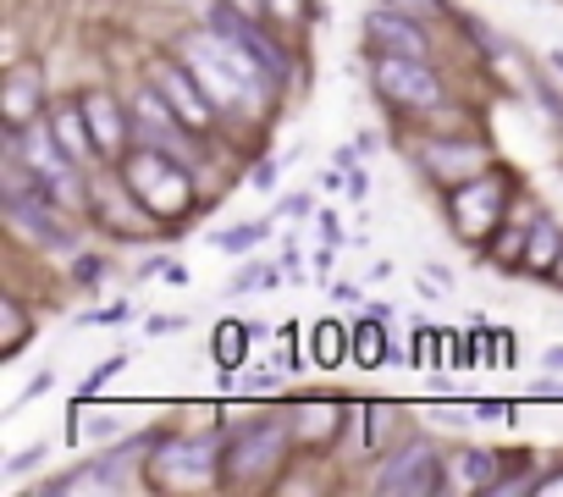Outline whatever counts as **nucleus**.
I'll list each match as a JSON object with an SVG mask.
<instances>
[{"label": "nucleus", "instance_id": "6ab92c4d", "mask_svg": "<svg viewBox=\"0 0 563 497\" xmlns=\"http://www.w3.org/2000/svg\"><path fill=\"white\" fill-rule=\"evenodd\" d=\"M249 338H254V327H243V321H221V327H216L210 354H216L221 365H238V360L249 354Z\"/></svg>", "mask_w": 563, "mask_h": 497}, {"label": "nucleus", "instance_id": "c85d7f7f", "mask_svg": "<svg viewBox=\"0 0 563 497\" xmlns=\"http://www.w3.org/2000/svg\"><path fill=\"white\" fill-rule=\"evenodd\" d=\"M276 172H282L276 161H260V166L249 172V183H254V188H276Z\"/></svg>", "mask_w": 563, "mask_h": 497}, {"label": "nucleus", "instance_id": "2eb2a0df", "mask_svg": "<svg viewBox=\"0 0 563 497\" xmlns=\"http://www.w3.org/2000/svg\"><path fill=\"white\" fill-rule=\"evenodd\" d=\"M497 486V459L481 448H459L448 459V492H492Z\"/></svg>", "mask_w": 563, "mask_h": 497}, {"label": "nucleus", "instance_id": "423d86ee", "mask_svg": "<svg viewBox=\"0 0 563 497\" xmlns=\"http://www.w3.org/2000/svg\"><path fill=\"white\" fill-rule=\"evenodd\" d=\"M7 216H12V227H23L34 243L56 248V255H67V248L78 243V238H73V227L51 210V199H45L34 183H7Z\"/></svg>", "mask_w": 563, "mask_h": 497}, {"label": "nucleus", "instance_id": "dca6fc26", "mask_svg": "<svg viewBox=\"0 0 563 497\" xmlns=\"http://www.w3.org/2000/svg\"><path fill=\"white\" fill-rule=\"evenodd\" d=\"M150 448H155V437H139V442H122L117 453H106V459H100V486H106V492H122V486L139 475V464H144Z\"/></svg>", "mask_w": 563, "mask_h": 497}, {"label": "nucleus", "instance_id": "4468645a", "mask_svg": "<svg viewBox=\"0 0 563 497\" xmlns=\"http://www.w3.org/2000/svg\"><path fill=\"white\" fill-rule=\"evenodd\" d=\"M481 166H486V150H481V144H431V150H426V172L442 177V183L481 177Z\"/></svg>", "mask_w": 563, "mask_h": 497}, {"label": "nucleus", "instance_id": "1a4fd4ad", "mask_svg": "<svg viewBox=\"0 0 563 497\" xmlns=\"http://www.w3.org/2000/svg\"><path fill=\"white\" fill-rule=\"evenodd\" d=\"M150 84L166 95V106H172V111H177V117H183L194 133H205V128H210V95L199 89V78H194L188 67L155 62V67H150Z\"/></svg>", "mask_w": 563, "mask_h": 497}, {"label": "nucleus", "instance_id": "aec40b11", "mask_svg": "<svg viewBox=\"0 0 563 497\" xmlns=\"http://www.w3.org/2000/svg\"><path fill=\"white\" fill-rule=\"evenodd\" d=\"M525 243H530V238H525ZM525 261H530L536 272H547V266L558 261V227H552L547 216H536V243H530V255H525Z\"/></svg>", "mask_w": 563, "mask_h": 497}, {"label": "nucleus", "instance_id": "2f4dec72", "mask_svg": "<svg viewBox=\"0 0 563 497\" xmlns=\"http://www.w3.org/2000/svg\"><path fill=\"white\" fill-rule=\"evenodd\" d=\"M426 283H431V288H453V272L431 261V266H426Z\"/></svg>", "mask_w": 563, "mask_h": 497}, {"label": "nucleus", "instance_id": "b1692460", "mask_svg": "<svg viewBox=\"0 0 563 497\" xmlns=\"http://www.w3.org/2000/svg\"><path fill=\"white\" fill-rule=\"evenodd\" d=\"M45 453H51L45 442H34V448H23V453H12V459H7V475H29L34 464H45Z\"/></svg>", "mask_w": 563, "mask_h": 497}, {"label": "nucleus", "instance_id": "4be33fe9", "mask_svg": "<svg viewBox=\"0 0 563 497\" xmlns=\"http://www.w3.org/2000/svg\"><path fill=\"white\" fill-rule=\"evenodd\" d=\"M343 338H349V332H343L338 321H321V327H316V360H321V365H338V360H343Z\"/></svg>", "mask_w": 563, "mask_h": 497}, {"label": "nucleus", "instance_id": "f257e3e1", "mask_svg": "<svg viewBox=\"0 0 563 497\" xmlns=\"http://www.w3.org/2000/svg\"><path fill=\"white\" fill-rule=\"evenodd\" d=\"M183 155L172 150H155V144H133L122 155V183L133 194V205H144L150 216H183L194 188H188V172L177 166Z\"/></svg>", "mask_w": 563, "mask_h": 497}, {"label": "nucleus", "instance_id": "ddd939ff", "mask_svg": "<svg viewBox=\"0 0 563 497\" xmlns=\"http://www.w3.org/2000/svg\"><path fill=\"white\" fill-rule=\"evenodd\" d=\"M0 106H7V122H12V128L45 117V73L12 67V73H7V100H0Z\"/></svg>", "mask_w": 563, "mask_h": 497}, {"label": "nucleus", "instance_id": "a878e982", "mask_svg": "<svg viewBox=\"0 0 563 497\" xmlns=\"http://www.w3.org/2000/svg\"><path fill=\"white\" fill-rule=\"evenodd\" d=\"M387 7H398V12H409V18H437L442 0H387Z\"/></svg>", "mask_w": 563, "mask_h": 497}, {"label": "nucleus", "instance_id": "cd10ccee", "mask_svg": "<svg viewBox=\"0 0 563 497\" xmlns=\"http://www.w3.org/2000/svg\"><path fill=\"white\" fill-rule=\"evenodd\" d=\"M117 371H122V360H106V365H100V371H95V376L84 382V398H89V393H100V387H106V382H111Z\"/></svg>", "mask_w": 563, "mask_h": 497}, {"label": "nucleus", "instance_id": "72a5a7b5", "mask_svg": "<svg viewBox=\"0 0 563 497\" xmlns=\"http://www.w3.org/2000/svg\"><path fill=\"white\" fill-rule=\"evenodd\" d=\"M475 415H481V420H508L514 409H508V404H475Z\"/></svg>", "mask_w": 563, "mask_h": 497}, {"label": "nucleus", "instance_id": "f3484780", "mask_svg": "<svg viewBox=\"0 0 563 497\" xmlns=\"http://www.w3.org/2000/svg\"><path fill=\"white\" fill-rule=\"evenodd\" d=\"M382 338H387V332H382V316H365V321H360V327H354V360H360V365H365V371H371V365H382V360H393V354H398V349H387V343H382Z\"/></svg>", "mask_w": 563, "mask_h": 497}, {"label": "nucleus", "instance_id": "39448f33", "mask_svg": "<svg viewBox=\"0 0 563 497\" xmlns=\"http://www.w3.org/2000/svg\"><path fill=\"white\" fill-rule=\"evenodd\" d=\"M376 492H387V497L393 492H404V497H415V492H448V464H442V453L431 442H409V448H398L382 464Z\"/></svg>", "mask_w": 563, "mask_h": 497}, {"label": "nucleus", "instance_id": "5701e85b", "mask_svg": "<svg viewBox=\"0 0 563 497\" xmlns=\"http://www.w3.org/2000/svg\"><path fill=\"white\" fill-rule=\"evenodd\" d=\"M254 288H276V266H243L232 294H254Z\"/></svg>", "mask_w": 563, "mask_h": 497}, {"label": "nucleus", "instance_id": "bb28decb", "mask_svg": "<svg viewBox=\"0 0 563 497\" xmlns=\"http://www.w3.org/2000/svg\"><path fill=\"white\" fill-rule=\"evenodd\" d=\"M316 205H310V194H288V199H282V216H288V221H305Z\"/></svg>", "mask_w": 563, "mask_h": 497}, {"label": "nucleus", "instance_id": "c9c22d12", "mask_svg": "<svg viewBox=\"0 0 563 497\" xmlns=\"http://www.w3.org/2000/svg\"><path fill=\"white\" fill-rule=\"evenodd\" d=\"M332 299H338V305H354V299H360V288H354V283H338V288H332Z\"/></svg>", "mask_w": 563, "mask_h": 497}, {"label": "nucleus", "instance_id": "7ed1b4c3", "mask_svg": "<svg viewBox=\"0 0 563 497\" xmlns=\"http://www.w3.org/2000/svg\"><path fill=\"white\" fill-rule=\"evenodd\" d=\"M133 144H155V150H172L183 161H199L194 128L183 117H172V106H166V95L155 84L139 89V100H133Z\"/></svg>", "mask_w": 563, "mask_h": 497}, {"label": "nucleus", "instance_id": "7c9ffc66", "mask_svg": "<svg viewBox=\"0 0 563 497\" xmlns=\"http://www.w3.org/2000/svg\"><path fill=\"white\" fill-rule=\"evenodd\" d=\"M343 188H349V199H365V194H371V177H365V172H360V166H354V172H349V183H343Z\"/></svg>", "mask_w": 563, "mask_h": 497}, {"label": "nucleus", "instance_id": "f8f14e48", "mask_svg": "<svg viewBox=\"0 0 563 497\" xmlns=\"http://www.w3.org/2000/svg\"><path fill=\"white\" fill-rule=\"evenodd\" d=\"M84 111H89V128H95V144H100V161L117 155V150L133 139V117L122 122V111H117V100H111L106 89H89V95H84Z\"/></svg>", "mask_w": 563, "mask_h": 497}, {"label": "nucleus", "instance_id": "0eeeda50", "mask_svg": "<svg viewBox=\"0 0 563 497\" xmlns=\"http://www.w3.org/2000/svg\"><path fill=\"white\" fill-rule=\"evenodd\" d=\"M448 216H453V227H459L470 243H481V238L503 221V177H470L464 188H453Z\"/></svg>", "mask_w": 563, "mask_h": 497}, {"label": "nucleus", "instance_id": "20e7f679", "mask_svg": "<svg viewBox=\"0 0 563 497\" xmlns=\"http://www.w3.org/2000/svg\"><path fill=\"white\" fill-rule=\"evenodd\" d=\"M221 431H205V437H177V442H161L155 453V481L161 486H194V481H210L221 470Z\"/></svg>", "mask_w": 563, "mask_h": 497}, {"label": "nucleus", "instance_id": "c756f323", "mask_svg": "<svg viewBox=\"0 0 563 497\" xmlns=\"http://www.w3.org/2000/svg\"><path fill=\"white\" fill-rule=\"evenodd\" d=\"M497 338H503V332H475V360L492 365V360H497Z\"/></svg>", "mask_w": 563, "mask_h": 497}, {"label": "nucleus", "instance_id": "a211bd4d", "mask_svg": "<svg viewBox=\"0 0 563 497\" xmlns=\"http://www.w3.org/2000/svg\"><path fill=\"white\" fill-rule=\"evenodd\" d=\"M265 232H271L265 221H238V227H216L210 243L221 248V255H249L254 243H265Z\"/></svg>", "mask_w": 563, "mask_h": 497}, {"label": "nucleus", "instance_id": "412c9836", "mask_svg": "<svg viewBox=\"0 0 563 497\" xmlns=\"http://www.w3.org/2000/svg\"><path fill=\"white\" fill-rule=\"evenodd\" d=\"M0 310H7V349H0V354H23V343H29V316H23V305L18 299H7V305H0Z\"/></svg>", "mask_w": 563, "mask_h": 497}, {"label": "nucleus", "instance_id": "f03ea898", "mask_svg": "<svg viewBox=\"0 0 563 497\" xmlns=\"http://www.w3.org/2000/svg\"><path fill=\"white\" fill-rule=\"evenodd\" d=\"M376 89H382V100L409 106V111L442 106V78L426 67V56H376Z\"/></svg>", "mask_w": 563, "mask_h": 497}, {"label": "nucleus", "instance_id": "9b49d317", "mask_svg": "<svg viewBox=\"0 0 563 497\" xmlns=\"http://www.w3.org/2000/svg\"><path fill=\"white\" fill-rule=\"evenodd\" d=\"M51 128H56V139H62V150H67V161H73V166H89V161H100V144H95V128H89V111H84V100H67V106H56V111H51Z\"/></svg>", "mask_w": 563, "mask_h": 497}, {"label": "nucleus", "instance_id": "473e14b6", "mask_svg": "<svg viewBox=\"0 0 563 497\" xmlns=\"http://www.w3.org/2000/svg\"><path fill=\"white\" fill-rule=\"evenodd\" d=\"M51 387H56V376H51V371H40V376L29 382V393H23V404H29V398H40V393H51Z\"/></svg>", "mask_w": 563, "mask_h": 497}, {"label": "nucleus", "instance_id": "9d476101", "mask_svg": "<svg viewBox=\"0 0 563 497\" xmlns=\"http://www.w3.org/2000/svg\"><path fill=\"white\" fill-rule=\"evenodd\" d=\"M365 40H371L376 56H426V34H420L415 18L398 12V7H376V12L365 18Z\"/></svg>", "mask_w": 563, "mask_h": 497}, {"label": "nucleus", "instance_id": "4c0bfd02", "mask_svg": "<svg viewBox=\"0 0 563 497\" xmlns=\"http://www.w3.org/2000/svg\"><path fill=\"white\" fill-rule=\"evenodd\" d=\"M547 365H552V371H563V343H558V349H547Z\"/></svg>", "mask_w": 563, "mask_h": 497}, {"label": "nucleus", "instance_id": "e433bc0d", "mask_svg": "<svg viewBox=\"0 0 563 497\" xmlns=\"http://www.w3.org/2000/svg\"><path fill=\"white\" fill-rule=\"evenodd\" d=\"M172 327H183V316H155L150 321V332H172Z\"/></svg>", "mask_w": 563, "mask_h": 497}, {"label": "nucleus", "instance_id": "f704fd0d", "mask_svg": "<svg viewBox=\"0 0 563 497\" xmlns=\"http://www.w3.org/2000/svg\"><path fill=\"white\" fill-rule=\"evenodd\" d=\"M332 161H338V172H354V161H360V150H354V144H343V150H338Z\"/></svg>", "mask_w": 563, "mask_h": 497}, {"label": "nucleus", "instance_id": "6e6552de", "mask_svg": "<svg viewBox=\"0 0 563 497\" xmlns=\"http://www.w3.org/2000/svg\"><path fill=\"white\" fill-rule=\"evenodd\" d=\"M276 459H282V426H276V420L238 426V431L227 437V453H221V464H227L232 475H260V470H271Z\"/></svg>", "mask_w": 563, "mask_h": 497}, {"label": "nucleus", "instance_id": "393cba45", "mask_svg": "<svg viewBox=\"0 0 563 497\" xmlns=\"http://www.w3.org/2000/svg\"><path fill=\"white\" fill-rule=\"evenodd\" d=\"M73 277H78V283H100V277H106V261H100V255H78V261H73Z\"/></svg>", "mask_w": 563, "mask_h": 497}]
</instances>
